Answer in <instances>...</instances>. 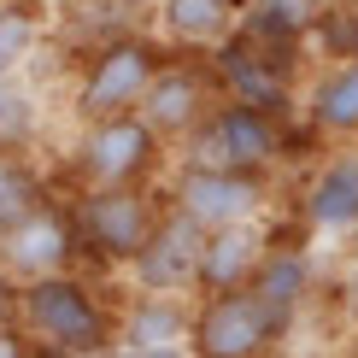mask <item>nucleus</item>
Masks as SVG:
<instances>
[{
	"label": "nucleus",
	"instance_id": "f257e3e1",
	"mask_svg": "<svg viewBox=\"0 0 358 358\" xmlns=\"http://www.w3.org/2000/svg\"><path fill=\"white\" fill-rule=\"evenodd\" d=\"M12 323L36 347H48L53 358H83V352H100V347L117 341V300H106L77 271H65V276L18 282Z\"/></svg>",
	"mask_w": 358,
	"mask_h": 358
},
{
	"label": "nucleus",
	"instance_id": "f03ea898",
	"mask_svg": "<svg viewBox=\"0 0 358 358\" xmlns=\"http://www.w3.org/2000/svg\"><path fill=\"white\" fill-rule=\"evenodd\" d=\"M165 41L153 29H112L94 48L77 59V77H71V117L94 124V117H117V112H141L147 83L165 65Z\"/></svg>",
	"mask_w": 358,
	"mask_h": 358
},
{
	"label": "nucleus",
	"instance_id": "7ed1b4c3",
	"mask_svg": "<svg viewBox=\"0 0 358 358\" xmlns=\"http://www.w3.org/2000/svg\"><path fill=\"white\" fill-rule=\"evenodd\" d=\"M165 171H171V147L141 112L77 124V141H71L77 188H165L159 182Z\"/></svg>",
	"mask_w": 358,
	"mask_h": 358
},
{
	"label": "nucleus",
	"instance_id": "20e7f679",
	"mask_svg": "<svg viewBox=\"0 0 358 358\" xmlns=\"http://www.w3.org/2000/svg\"><path fill=\"white\" fill-rule=\"evenodd\" d=\"M165 200L188 212L200 229H229V223H264L271 217V176L235 171V165H200V159H171Z\"/></svg>",
	"mask_w": 358,
	"mask_h": 358
},
{
	"label": "nucleus",
	"instance_id": "39448f33",
	"mask_svg": "<svg viewBox=\"0 0 358 358\" xmlns=\"http://www.w3.org/2000/svg\"><path fill=\"white\" fill-rule=\"evenodd\" d=\"M288 112H271V106H252V100H229L223 94L212 117L200 124L176 159H200V165H235V171H259L271 176L282 159H288Z\"/></svg>",
	"mask_w": 358,
	"mask_h": 358
},
{
	"label": "nucleus",
	"instance_id": "423d86ee",
	"mask_svg": "<svg viewBox=\"0 0 358 358\" xmlns=\"http://www.w3.org/2000/svg\"><path fill=\"white\" fill-rule=\"evenodd\" d=\"M159 212H165V188H77L71 223H77L83 252L129 271V259L147 247Z\"/></svg>",
	"mask_w": 358,
	"mask_h": 358
},
{
	"label": "nucleus",
	"instance_id": "0eeeda50",
	"mask_svg": "<svg viewBox=\"0 0 358 358\" xmlns=\"http://www.w3.org/2000/svg\"><path fill=\"white\" fill-rule=\"evenodd\" d=\"M217 100H223V88H217L212 59H200V53H165L159 77L147 83V94H141V117L165 136V147H188L194 136H200V124L212 117Z\"/></svg>",
	"mask_w": 358,
	"mask_h": 358
},
{
	"label": "nucleus",
	"instance_id": "6e6552de",
	"mask_svg": "<svg viewBox=\"0 0 358 358\" xmlns=\"http://www.w3.org/2000/svg\"><path fill=\"white\" fill-rule=\"evenodd\" d=\"M77 252H83L77 223H71V212H59L48 194H36L18 217L0 229V271L12 282L65 276V271H77Z\"/></svg>",
	"mask_w": 358,
	"mask_h": 358
},
{
	"label": "nucleus",
	"instance_id": "1a4fd4ad",
	"mask_svg": "<svg viewBox=\"0 0 358 358\" xmlns=\"http://www.w3.org/2000/svg\"><path fill=\"white\" fill-rule=\"evenodd\" d=\"M276 317L259 306L252 288L235 294H200L194 300V329H188V352L194 358H271L276 352Z\"/></svg>",
	"mask_w": 358,
	"mask_h": 358
},
{
	"label": "nucleus",
	"instance_id": "9d476101",
	"mask_svg": "<svg viewBox=\"0 0 358 358\" xmlns=\"http://www.w3.org/2000/svg\"><path fill=\"white\" fill-rule=\"evenodd\" d=\"M200 247H206V229L165 200V212H159L147 247L129 259V271H124L129 288H147V294H194V282H200Z\"/></svg>",
	"mask_w": 358,
	"mask_h": 358
},
{
	"label": "nucleus",
	"instance_id": "9b49d317",
	"mask_svg": "<svg viewBox=\"0 0 358 358\" xmlns=\"http://www.w3.org/2000/svg\"><path fill=\"white\" fill-rule=\"evenodd\" d=\"M294 112L306 117V129L329 147H358V53L347 59H317L300 71V94Z\"/></svg>",
	"mask_w": 358,
	"mask_h": 358
},
{
	"label": "nucleus",
	"instance_id": "f8f14e48",
	"mask_svg": "<svg viewBox=\"0 0 358 358\" xmlns=\"http://www.w3.org/2000/svg\"><path fill=\"white\" fill-rule=\"evenodd\" d=\"M300 223L306 235H323V241L358 235V147H335L311 165L300 188Z\"/></svg>",
	"mask_w": 358,
	"mask_h": 358
},
{
	"label": "nucleus",
	"instance_id": "ddd939ff",
	"mask_svg": "<svg viewBox=\"0 0 358 358\" xmlns=\"http://www.w3.org/2000/svg\"><path fill=\"white\" fill-rule=\"evenodd\" d=\"M241 24H247V0H159L147 18V29L171 53H200V59L229 48Z\"/></svg>",
	"mask_w": 358,
	"mask_h": 358
},
{
	"label": "nucleus",
	"instance_id": "4468645a",
	"mask_svg": "<svg viewBox=\"0 0 358 358\" xmlns=\"http://www.w3.org/2000/svg\"><path fill=\"white\" fill-rule=\"evenodd\" d=\"M264 252H271V229H264V223H229V229H206L194 300H200V294H235V288H252V276H259Z\"/></svg>",
	"mask_w": 358,
	"mask_h": 358
},
{
	"label": "nucleus",
	"instance_id": "2eb2a0df",
	"mask_svg": "<svg viewBox=\"0 0 358 358\" xmlns=\"http://www.w3.org/2000/svg\"><path fill=\"white\" fill-rule=\"evenodd\" d=\"M194 294H147L129 288L117 300V347H188Z\"/></svg>",
	"mask_w": 358,
	"mask_h": 358
},
{
	"label": "nucleus",
	"instance_id": "dca6fc26",
	"mask_svg": "<svg viewBox=\"0 0 358 358\" xmlns=\"http://www.w3.org/2000/svg\"><path fill=\"white\" fill-rule=\"evenodd\" d=\"M59 6L53 0H0V83H18L53 48Z\"/></svg>",
	"mask_w": 358,
	"mask_h": 358
},
{
	"label": "nucleus",
	"instance_id": "f3484780",
	"mask_svg": "<svg viewBox=\"0 0 358 358\" xmlns=\"http://www.w3.org/2000/svg\"><path fill=\"white\" fill-rule=\"evenodd\" d=\"M252 294H259V306L276 317V329L288 335L294 317H300L306 300H311V252H306V247H276V241H271L259 276H252Z\"/></svg>",
	"mask_w": 358,
	"mask_h": 358
},
{
	"label": "nucleus",
	"instance_id": "a211bd4d",
	"mask_svg": "<svg viewBox=\"0 0 358 358\" xmlns=\"http://www.w3.org/2000/svg\"><path fill=\"white\" fill-rule=\"evenodd\" d=\"M36 141H41V94L29 88V77L0 83V153L18 159Z\"/></svg>",
	"mask_w": 358,
	"mask_h": 358
},
{
	"label": "nucleus",
	"instance_id": "6ab92c4d",
	"mask_svg": "<svg viewBox=\"0 0 358 358\" xmlns=\"http://www.w3.org/2000/svg\"><path fill=\"white\" fill-rule=\"evenodd\" d=\"M341 317L358 329V259H352V271L341 276Z\"/></svg>",
	"mask_w": 358,
	"mask_h": 358
},
{
	"label": "nucleus",
	"instance_id": "aec40b11",
	"mask_svg": "<svg viewBox=\"0 0 358 358\" xmlns=\"http://www.w3.org/2000/svg\"><path fill=\"white\" fill-rule=\"evenodd\" d=\"M0 358H29V335L18 323H0Z\"/></svg>",
	"mask_w": 358,
	"mask_h": 358
},
{
	"label": "nucleus",
	"instance_id": "412c9836",
	"mask_svg": "<svg viewBox=\"0 0 358 358\" xmlns=\"http://www.w3.org/2000/svg\"><path fill=\"white\" fill-rule=\"evenodd\" d=\"M112 358H194L188 347H117L112 341Z\"/></svg>",
	"mask_w": 358,
	"mask_h": 358
},
{
	"label": "nucleus",
	"instance_id": "4be33fe9",
	"mask_svg": "<svg viewBox=\"0 0 358 358\" xmlns=\"http://www.w3.org/2000/svg\"><path fill=\"white\" fill-rule=\"evenodd\" d=\"M112 6L124 12V24H141V29H147V18H153V6H159V0H112Z\"/></svg>",
	"mask_w": 358,
	"mask_h": 358
},
{
	"label": "nucleus",
	"instance_id": "5701e85b",
	"mask_svg": "<svg viewBox=\"0 0 358 358\" xmlns=\"http://www.w3.org/2000/svg\"><path fill=\"white\" fill-rule=\"evenodd\" d=\"M59 12H71V6H100V0H53Z\"/></svg>",
	"mask_w": 358,
	"mask_h": 358
},
{
	"label": "nucleus",
	"instance_id": "b1692460",
	"mask_svg": "<svg viewBox=\"0 0 358 358\" xmlns=\"http://www.w3.org/2000/svg\"><path fill=\"white\" fill-rule=\"evenodd\" d=\"M329 6H358V0H329Z\"/></svg>",
	"mask_w": 358,
	"mask_h": 358
}]
</instances>
